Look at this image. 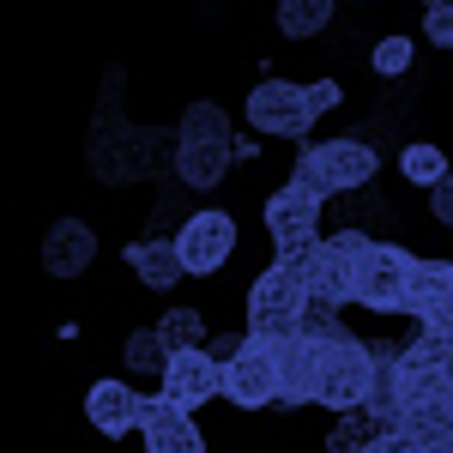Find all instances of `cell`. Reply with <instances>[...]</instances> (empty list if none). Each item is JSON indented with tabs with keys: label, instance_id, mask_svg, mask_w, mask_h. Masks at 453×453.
I'll list each match as a JSON object with an SVG mask.
<instances>
[{
	"label": "cell",
	"instance_id": "cell-28",
	"mask_svg": "<svg viewBox=\"0 0 453 453\" xmlns=\"http://www.w3.org/2000/svg\"><path fill=\"white\" fill-rule=\"evenodd\" d=\"M429 211H435V224H448V230H453V175L429 194Z\"/></svg>",
	"mask_w": 453,
	"mask_h": 453
},
{
	"label": "cell",
	"instance_id": "cell-22",
	"mask_svg": "<svg viewBox=\"0 0 453 453\" xmlns=\"http://www.w3.org/2000/svg\"><path fill=\"white\" fill-rule=\"evenodd\" d=\"M157 339H164V350L170 357H181V350H206V314L200 309H164L157 314Z\"/></svg>",
	"mask_w": 453,
	"mask_h": 453
},
{
	"label": "cell",
	"instance_id": "cell-24",
	"mask_svg": "<svg viewBox=\"0 0 453 453\" xmlns=\"http://www.w3.org/2000/svg\"><path fill=\"white\" fill-rule=\"evenodd\" d=\"M273 25H279V36H320L326 25H333V6L326 0H290V6H279L273 12Z\"/></svg>",
	"mask_w": 453,
	"mask_h": 453
},
{
	"label": "cell",
	"instance_id": "cell-16",
	"mask_svg": "<svg viewBox=\"0 0 453 453\" xmlns=\"http://www.w3.org/2000/svg\"><path fill=\"white\" fill-rule=\"evenodd\" d=\"M91 260H97V230L85 218H61L42 242V273L49 279H85Z\"/></svg>",
	"mask_w": 453,
	"mask_h": 453
},
{
	"label": "cell",
	"instance_id": "cell-19",
	"mask_svg": "<svg viewBox=\"0 0 453 453\" xmlns=\"http://www.w3.org/2000/svg\"><path fill=\"white\" fill-rule=\"evenodd\" d=\"M279 405H314V339H279Z\"/></svg>",
	"mask_w": 453,
	"mask_h": 453
},
{
	"label": "cell",
	"instance_id": "cell-10",
	"mask_svg": "<svg viewBox=\"0 0 453 453\" xmlns=\"http://www.w3.org/2000/svg\"><path fill=\"white\" fill-rule=\"evenodd\" d=\"M236 242H242V230H236V218L218 206H200L181 218V230H175V254H181V266H188V279H211V273H224L230 260H236Z\"/></svg>",
	"mask_w": 453,
	"mask_h": 453
},
{
	"label": "cell",
	"instance_id": "cell-8",
	"mask_svg": "<svg viewBox=\"0 0 453 453\" xmlns=\"http://www.w3.org/2000/svg\"><path fill=\"white\" fill-rule=\"evenodd\" d=\"M411 266H418V254H405L399 242L375 236V242L363 248V260H357V309H369V314H405Z\"/></svg>",
	"mask_w": 453,
	"mask_h": 453
},
{
	"label": "cell",
	"instance_id": "cell-12",
	"mask_svg": "<svg viewBox=\"0 0 453 453\" xmlns=\"http://www.w3.org/2000/svg\"><path fill=\"white\" fill-rule=\"evenodd\" d=\"M85 423L104 441H121L145 423V393H134V381H121V375H104L85 387Z\"/></svg>",
	"mask_w": 453,
	"mask_h": 453
},
{
	"label": "cell",
	"instance_id": "cell-5",
	"mask_svg": "<svg viewBox=\"0 0 453 453\" xmlns=\"http://www.w3.org/2000/svg\"><path fill=\"white\" fill-rule=\"evenodd\" d=\"M303 320H309V284H303V273L290 260H273L242 296V333L279 345V339L303 333Z\"/></svg>",
	"mask_w": 453,
	"mask_h": 453
},
{
	"label": "cell",
	"instance_id": "cell-4",
	"mask_svg": "<svg viewBox=\"0 0 453 453\" xmlns=\"http://www.w3.org/2000/svg\"><path fill=\"white\" fill-rule=\"evenodd\" d=\"M236 164V134H230V115L200 97V104L181 109V127H175V175L188 181V188H218L224 175Z\"/></svg>",
	"mask_w": 453,
	"mask_h": 453
},
{
	"label": "cell",
	"instance_id": "cell-13",
	"mask_svg": "<svg viewBox=\"0 0 453 453\" xmlns=\"http://www.w3.org/2000/svg\"><path fill=\"white\" fill-rule=\"evenodd\" d=\"M157 393H164L170 405H181V411H200L211 399H224V363H218L211 350H181V357H170Z\"/></svg>",
	"mask_w": 453,
	"mask_h": 453
},
{
	"label": "cell",
	"instance_id": "cell-3",
	"mask_svg": "<svg viewBox=\"0 0 453 453\" xmlns=\"http://www.w3.org/2000/svg\"><path fill=\"white\" fill-rule=\"evenodd\" d=\"M85 164H91V175H97V181L127 188V181L157 175L164 164L175 170V134L134 127V121H115V115H109L104 127H97V140H91V151H85Z\"/></svg>",
	"mask_w": 453,
	"mask_h": 453
},
{
	"label": "cell",
	"instance_id": "cell-27",
	"mask_svg": "<svg viewBox=\"0 0 453 453\" xmlns=\"http://www.w3.org/2000/svg\"><path fill=\"white\" fill-rule=\"evenodd\" d=\"M309 97H314V115H326V109H339V104H345V85H339V79H314V85H309Z\"/></svg>",
	"mask_w": 453,
	"mask_h": 453
},
{
	"label": "cell",
	"instance_id": "cell-14",
	"mask_svg": "<svg viewBox=\"0 0 453 453\" xmlns=\"http://www.w3.org/2000/svg\"><path fill=\"white\" fill-rule=\"evenodd\" d=\"M405 314L418 320V333H453V260H418L411 266Z\"/></svg>",
	"mask_w": 453,
	"mask_h": 453
},
{
	"label": "cell",
	"instance_id": "cell-17",
	"mask_svg": "<svg viewBox=\"0 0 453 453\" xmlns=\"http://www.w3.org/2000/svg\"><path fill=\"white\" fill-rule=\"evenodd\" d=\"M393 435L411 453H453V399H429V405H405Z\"/></svg>",
	"mask_w": 453,
	"mask_h": 453
},
{
	"label": "cell",
	"instance_id": "cell-25",
	"mask_svg": "<svg viewBox=\"0 0 453 453\" xmlns=\"http://www.w3.org/2000/svg\"><path fill=\"white\" fill-rule=\"evenodd\" d=\"M411 55H418V42L405 31H393V36H381L375 49H369V67L381 73V79H399V73H411Z\"/></svg>",
	"mask_w": 453,
	"mask_h": 453
},
{
	"label": "cell",
	"instance_id": "cell-2",
	"mask_svg": "<svg viewBox=\"0 0 453 453\" xmlns=\"http://www.w3.org/2000/svg\"><path fill=\"white\" fill-rule=\"evenodd\" d=\"M369 393H375V350H369V339H357L345 326L314 339V405L345 418V411L369 405Z\"/></svg>",
	"mask_w": 453,
	"mask_h": 453
},
{
	"label": "cell",
	"instance_id": "cell-29",
	"mask_svg": "<svg viewBox=\"0 0 453 453\" xmlns=\"http://www.w3.org/2000/svg\"><path fill=\"white\" fill-rule=\"evenodd\" d=\"M375 453H411V448H405L399 435H387V441H381V448H375Z\"/></svg>",
	"mask_w": 453,
	"mask_h": 453
},
{
	"label": "cell",
	"instance_id": "cell-15",
	"mask_svg": "<svg viewBox=\"0 0 453 453\" xmlns=\"http://www.w3.org/2000/svg\"><path fill=\"white\" fill-rule=\"evenodd\" d=\"M140 441H145V453H206V429L194 423V411L170 405L164 393H145Z\"/></svg>",
	"mask_w": 453,
	"mask_h": 453
},
{
	"label": "cell",
	"instance_id": "cell-11",
	"mask_svg": "<svg viewBox=\"0 0 453 453\" xmlns=\"http://www.w3.org/2000/svg\"><path fill=\"white\" fill-rule=\"evenodd\" d=\"M224 399L236 411H266L279 405V350L266 339H242L224 357Z\"/></svg>",
	"mask_w": 453,
	"mask_h": 453
},
{
	"label": "cell",
	"instance_id": "cell-26",
	"mask_svg": "<svg viewBox=\"0 0 453 453\" xmlns=\"http://www.w3.org/2000/svg\"><path fill=\"white\" fill-rule=\"evenodd\" d=\"M423 36H429L435 49H453V0H435V6L423 12Z\"/></svg>",
	"mask_w": 453,
	"mask_h": 453
},
{
	"label": "cell",
	"instance_id": "cell-21",
	"mask_svg": "<svg viewBox=\"0 0 453 453\" xmlns=\"http://www.w3.org/2000/svg\"><path fill=\"white\" fill-rule=\"evenodd\" d=\"M399 175H405L411 188H429V194H435V188L453 175V164H448V151H441L435 140H411V145H399Z\"/></svg>",
	"mask_w": 453,
	"mask_h": 453
},
{
	"label": "cell",
	"instance_id": "cell-6",
	"mask_svg": "<svg viewBox=\"0 0 453 453\" xmlns=\"http://www.w3.org/2000/svg\"><path fill=\"white\" fill-rule=\"evenodd\" d=\"M375 242V236H357V230H333V236H320V248H309L303 260H290L303 284H309V303L314 309H345L357 303V260H363V248Z\"/></svg>",
	"mask_w": 453,
	"mask_h": 453
},
{
	"label": "cell",
	"instance_id": "cell-23",
	"mask_svg": "<svg viewBox=\"0 0 453 453\" xmlns=\"http://www.w3.org/2000/svg\"><path fill=\"white\" fill-rule=\"evenodd\" d=\"M121 363H127L134 375H157V381H164L170 350H164V339H157V326H134V333L121 339Z\"/></svg>",
	"mask_w": 453,
	"mask_h": 453
},
{
	"label": "cell",
	"instance_id": "cell-20",
	"mask_svg": "<svg viewBox=\"0 0 453 453\" xmlns=\"http://www.w3.org/2000/svg\"><path fill=\"white\" fill-rule=\"evenodd\" d=\"M393 435L369 405L363 411H345V418H333V429H326V453H375Z\"/></svg>",
	"mask_w": 453,
	"mask_h": 453
},
{
	"label": "cell",
	"instance_id": "cell-18",
	"mask_svg": "<svg viewBox=\"0 0 453 453\" xmlns=\"http://www.w3.org/2000/svg\"><path fill=\"white\" fill-rule=\"evenodd\" d=\"M121 260H127V273H134L145 290H175V284L188 279V266H181V254H175V236H140V242L121 248Z\"/></svg>",
	"mask_w": 453,
	"mask_h": 453
},
{
	"label": "cell",
	"instance_id": "cell-9",
	"mask_svg": "<svg viewBox=\"0 0 453 453\" xmlns=\"http://www.w3.org/2000/svg\"><path fill=\"white\" fill-rule=\"evenodd\" d=\"M242 115H248L254 134H273V140H303L314 121H320L309 85H296V79H260L242 97Z\"/></svg>",
	"mask_w": 453,
	"mask_h": 453
},
{
	"label": "cell",
	"instance_id": "cell-7",
	"mask_svg": "<svg viewBox=\"0 0 453 453\" xmlns=\"http://www.w3.org/2000/svg\"><path fill=\"white\" fill-rule=\"evenodd\" d=\"M320 211L326 200L303 188V181H284L266 194V206H260V224H266V236L279 248V260H303L309 248H320Z\"/></svg>",
	"mask_w": 453,
	"mask_h": 453
},
{
	"label": "cell",
	"instance_id": "cell-1",
	"mask_svg": "<svg viewBox=\"0 0 453 453\" xmlns=\"http://www.w3.org/2000/svg\"><path fill=\"white\" fill-rule=\"evenodd\" d=\"M290 181H303L314 188L320 200H339V194H369L375 181H381V151L363 140V134H339V140H309L296 151V175Z\"/></svg>",
	"mask_w": 453,
	"mask_h": 453
}]
</instances>
